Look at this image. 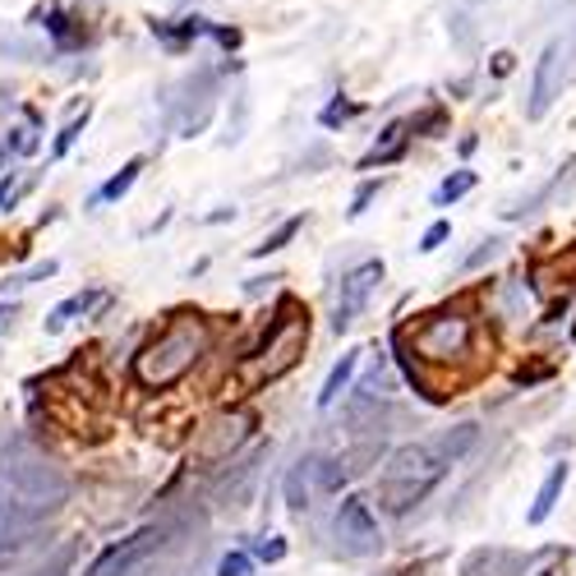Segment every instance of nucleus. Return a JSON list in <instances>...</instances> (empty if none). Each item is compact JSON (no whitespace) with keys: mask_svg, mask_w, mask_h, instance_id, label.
<instances>
[{"mask_svg":"<svg viewBox=\"0 0 576 576\" xmlns=\"http://www.w3.org/2000/svg\"><path fill=\"white\" fill-rule=\"evenodd\" d=\"M333 530H337V544L351 553V559H369V553H379V544H383L379 521H374V512H369L364 499H341Z\"/></svg>","mask_w":576,"mask_h":576,"instance_id":"obj_10","label":"nucleus"},{"mask_svg":"<svg viewBox=\"0 0 576 576\" xmlns=\"http://www.w3.org/2000/svg\"><path fill=\"white\" fill-rule=\"evenodd\" d=\"M387 576H420V567H416V563H406V567H393Z\"/></svg>","mask_w":576,"mask_h":576,"instance_id":"obj_36","label":"nucleus"},{"mask_svg":"<svg viewBox=\"0 0 576 576\" xmlns=\"http://www.w3.org/2000/svg\"><path fill=\"white\" fill-rule=\"evenodd\" d=\"M300 226H304V217H286L281 226H277V231H267L259 244H254V259H267V254H277V250H286V244H291L296 236H300Z\"/></svg>","mask_w":576,"mask_h":576,"instance_id":"obj_21","label":"nucleus"},{"mask_svg":"<svg viewBox=\"0 0 576 576\" xmlns=\"http://www.w3.org/2000/svg\"><path fill=\"white\" fill-rule=\"evenodd\" d=\"M383 281V263L379 259H369L360 267H351V273L341 277V296H337V314H333V333H346L360 314H364V304L369 296H374V286Z\"/></svg>","mask_w":576,"mask_h":576,"instance_id":"obj_11","label":"nucleus"},{"mask_svg":"<svg viewBox=\"0 0 576 576\" xmlns=\"http://www.w3.org/2000/svg\"><path fill=\"white\" fill-rule=\"evenodd\" d=\"M33 535H37V512H28L24 503L0 489V567H10L33 544Z\"/></svg>","mask_w":576,"mask_h":576,"instance_id":"obj_12","label":"nucleus"},{"mask_svg":"<svg viewBox=\"0 0 576 576\" xmlns=\"http://www.w3.org/2000/svg\"><path fill=\"white\" fill-rule=\"evenodd\" d=\"M567 476H572V470H567L563 461H559V466H549V476H544L540 493H535V507H530V526H540V521H549V517H553V507H559L563 489H567Z\"/></svg>","mask_w":576,"mask_h":576,"instance_id":"obj_15","label":"nucleus"},{"mask_svg":"<svg viewBox=\"0 0 576 576\" xmlns=\"http://www.w3.org/2000/svg\"><path fill=\"white\" fill-rule=\"evenodd\" d=\"M410 134H424V139H443L447 134V111L443 107H429L410 120Z\"/></svg>","mask_w":576,"mask_h":576,"instance_id":"obj_23","label":"nucleus"},{"mask_svg":"<svg viewBox=\"0 0 576 576\" xmlns=\"http://www.w3.org/2000/svg\"><path fill=\"white\" fill-rule=\"evenodd\" d=\"M254 559L259 563H281L286 559V540H281V535H267V540L254 544Z\"/></svg>","mask_w":576,"mask_h":576,"instance_id":"obj_28","label":"nucleus"},{"mask_svg":"<svg viewBox=\"0 0 576 576\" xmlns=\"http://www.w3.org/2000/svg\"><path fill=\"white\" fill-rule=\"evenodd\" d=\"M341 480H346L341 461H333V457H304L291 476H286V503H291L296 512H304V507H314L319 493H337Z\"/></svg>","mask_w":576,"mask_h":576,"instance_id":"obj_9","label":"nucleus"},{"mask_svg":"<svg viewBox=\"0 0 576 576\" xmlns=\"http://www.w3.org/2000/svg\"><path fill=\"white\" fill-rule=\"evenodd\" d=\"M84 125H88V107H84V111H79V116L70 120V125H65V130H60V139H56V157H65V153L74 148V139H79V134H84Z\"/></svg>","mask_w":576,"mask_h":576,"instance_id":"obj_25","label":"nucleus"},{"mask_svg":"<svg viewBox=\"0 0 576 576\" xmlns=\"http://www.w3.org/2000/svg\"><path fill=\"white\" fill-rule=\"evenodd\" d=\"M180 88L190 93V97H176L171 107L180 111V130L194 139V134H199L203 125H208V111H213V93H217V74H213V70H194V74L184 79Z\"/></svg>","mask_w":576,"mask_h":576,"instance_id":"obj_13","label":"nucleus"},{"mask_svg":"<svg viewBox=\"0 0 576 576\" xmlns=\"http://www.w3.org/2000/svg\"><path fill=\"white\" fill-rule=\"evenodd\" d=\"M470 341H476V327H470L466 314H429L416 327V351L434 364L470 356Z\"/></svg>","mask_w":576,"mask_h":576,"instance_id":"obj_6","label":"nucleus"},{"mask_svg":"<svg viewBox=\"0 0 576 576\" xmlns=\"http://www.w3.org/2000/svg\"><path fill=\"white\" fill-rule=\"evenodd\" d=\"M47 33L56 37V47H60V51H74V47H84V43H88V28L79 24L74 14H65V10H51V14H47Z\"/></svg>","mask_w":576,"mask_h":576,"instance_id":"obj_18","label":"nucleus"},{"mask_svg":"<svg viewBox=\"0 0 576 576\" xmlns=\"http://www.w3.org/2000/svg\"><path fill=\"white\" fill-rule=\"evenodd\" d=\"M470 443H476V424H457V429H443V434L429 439V443L397 447L374 480L379 507L393 512V517H406L410 507H420L429 493L443 484L447 470L470 452Z\"/></svg>","mask_w":576,"mask_h":576,"instance_id":"obj_1","label":"nucleus"},{"mask_svg":"<svg viewBox=\"0 0 576 576\" xmlns=\"http://www.w3.org/2000/svg\"><path fill=\"white\" fill-rule=\"evenodd\" d=\"M37 148V130L24 125V130H14V153H33Z\"/></svg>","mask_w":576,"mask_h":576,"instance_id":"obj_32","label":"nucleus"},{"mask_svg":"<svg viewBox=\"0 0 576 576\" xmlns=\"http://www.w3.org/2000/svg\"><path fill=\"white\" fill-rule=\"evenodd\" d=\"M139 171H143V157H130L125 167H120L107 184L97 190V203H116V199H125L130 190H134V180H139Z\"/></svg>","mask_w":576,"mask_h":576,"instance_id":"obj_20","label":"nucleus"},{"mask_svg":"<svg viewBox=\"0 0 576 576\" xmlns=\"http://www.w3.org/2000/svg\"><path fill=\"white\" fill-rule=\"evenodd\" d=\"M250 572H254L250 553H226V559L217 563V576H250Z\"/></svg>","mask_w":576,"mask_h":576,"instance_id":"obj_29","label":"nucleus"},{"mask_svg":"<svg viewBox=\"0 0 576 576\" xmlns=\"http://www.w3.org/2000/svg\"><path fill=\"white\" fill-rule=\"evenodd\" d=\"M360 356H364V351H346V356L333 364V374H327L323 393H319V410H327V406H337V401H341V393H346V387H351L356 369H360Z\"/></svg>","mask_w":576,"mask_h":576,"instance_id":"obj_16","label":"nucleus"},{"mask_svg":"<svg viewBox=\"0 0 576 576\" xmlns=\"http://www.w3.org/2000/svg\"><path fill=\"white\" fill-rule=\"evenodd\" d=\"M447 236H452V226H447V221H434V226H429V231L420 236V254H434Z\"/></svg>","mask_w":576,"mask_h":576,"instance_id":"obj_30","label":"nucleus"},{"mask_svg":"<svg viewBox=\"0 0 576 576\" xmlns=\"http://www.w3.org/2000/svg\"><path fill=\"white\" fill-rule=\"evenodd\" d=\"M203 351H208V323H203V314H176L134 356V379L143 387H153V393H167L203 360Z\"/></svg>","mask_w":576,"mask_h":576,"instance_id":"obj_2","label":"nucleus"},{"mask_svg":"<svg viewBox=\"0 0 576 576\" xmlns=\"http://www.w3.org/2000/svg\"><path fill=\"white\" fill-rule=\"evenodd\" d=\"M379 190H383V180H364L360 190H356V199H351V208H346V213H351V217H364V213H369V203L379 199Z\"/></svg>","mask_w":576,"mask_h":576,"instance_id":"obj_26","label":"nucleus"},{"mask_svg":"<svg viewBox=\"0 0 576 576\" xmlns=\"http://www.w3.org/2000/svg\"><path fill=\"white\" fill-rule=\"evenodd\" d=\"M93 304H101V291H79V296H70V300H60L56 310L47 314V333H60L70 319H79V314H88Z\"/></svg>","mask_w":576,"mask_h":576,"instance_id":"obj_19","label":"nucleus"},{"mask_svg":"<svg viewBox=\"0 0 576 576\" xmlns=\"http://www.w3.org/2000/svg\"><path fill=\"white\" fill-rule=\"evenodd\" d=\"M512 60H517L512 51H499V56H493V74H512Z\"/></svg>","mask_w":576,"mask_h":576,"instance_id":"obj_34","label":"nucleus"},{"mask_svg":"<svg viewBox=\"0 0 576 576\" xmlns=\"http://www.w3.org/2000/svg\"><path fill=\"white\" fill-rule=\"evenodd\" d=\"M470 190H476V171H452L443 184H439V194H434V203L439 208H447V203H457V199H466Z\"/></svg>","mask_w":576,"mask_h":576,"instance_id":"obj_22","label":"nucleus"},{"mask_svg":"<svg viewBox=\"0 0 576 576\" xmlns=\"http://www.w3.org/2000/svg\"><path fill=\"white\" fill-rule=\"evenodd\" d=\"M153 33H157L171 51H184V47L194 43V37L213 33V24H208V19H176V24H161V19H153Z\"/></svg>","mask_w":576,"mask_h":576,"instance_id":"obj_17","label":"nucleus"},{"mask_svg":"<svg viewBox=\"0 0 576 576\" xmlns=\"http://www.w3.org/2000/svg\"><path fill=\"white\" fill-rule=\"evenodd\" d=\"M572 56H576V33H563V37H553V43L544 47L540 60H535L530 101H526V116H530V120L549 116V107L563 97L567 79H572Z\"/></svg>","mask_w":576,"mask_h":576,"instance_id":"obj_5","label":"nucleus"},{"mask_svg":"<svg viewBox=\"0 0 576 576\" xmlns=\"http://www.w3.org/2000/svg\"><path fill=\"white\" fill-rule=\"evenodd\" d=\"M254 410H226V416H217L208 429H199V443H194V457L199 466H221V461H231L236 452L254 439Z\"/></svg>","mask_w":576,"mask_h":576,"instance_id":"obj_7","label":"nucleus"},{"mask_svg":"<svg viewBox=\"0 0 576 576\" xmlns=\"http://www.w3.org/2000/svg\"><path fill=\"white\" fill-rule=\"evenodd\" d=\"M406 143H410V125H387L383 134H379V143L364 153V161H360V171H374V167H387V161H397L401 153H406Z\"/></svg>","mask_w":576,"mask_h":576,"instance_id":"obj_14","label":"nucleus"},{"mask_svg":"<svg viewBox=\"0 0 576 576\" xmlns=\"http://www.w3.org/2000/svg\"><path fill=\"white\" fill-rule=\"evenodd\" d=\"M356 116H360V101H341L337 97V101H327L319 120H323L327 130H337V125H346V120H356Z\"/></svg>","mask_w":576,"mask_h":576,"instance_id":"obj_24","label":"nucleus"},{"mask_svg":"<svg viewBox=\"0 0 576 576\" xmlns=\"http://www.w3.org/2000/svg\"><path fill=\"white\" fill-rule=\"evenodd\" d=\"M161 544H167V526H143V530L125 535L120 544L101 549L97 559L88 563V572H84V576H134V572H139L143 563H148Z\"/></svg>","mask_w":576,"mask_h":576,"instance_id":"obj_8","label":"nucleus"},{"mask_svg":"<svg viewBox=\"0 0 576 576\" xmlns=\"http://www.w3.org/2000/svg\"><path fill=\"white\" fill-rule=\"evenodd\" d=\"M499 250H503V240H480V250L466 259V267H480V263H489V259H499Z\"/></svg>","mask_w":576,"mask_h":576,"instance_id":"obj_31","label":"nucleus"},{"mask_svg":"<svg viewBox=\"0 0 576 576\" xmlns=\"http://www.w3.org/2000/svg\"><path fill=\"white\" fill-rule=\"evenodd\" d=\"M213 37H217L221 47H240V33H236V28H217V24H213Z\"/></svg>","mask_w":576,"mask_h":576,"instance_id":"obj_33","label":"nucleus"},{"mask_svg":"<svg viewBox=\"0 0 576 576\" xmlns=\"http://www.w3.org/2000/svg\"><path fill=\"white\" fill-rule=\"evenodd\" d=\"M304 346H310V310H304L300 300H281L277 304V319L267 323L263 341L250 351V360H244V383L259 387V383L281 379L286 369L300 364Z\"/></svg>","mask_w":576,"mask_h":576,"instance_id":"obj_4","label":"nucleus"},{"mask_svg":"<svg viewBox=\"0 0 576 576\" xmlns=\"http://www.w3.org/2000/svg\"><path fill=\"white\" fill-rule=\"evenodd\" d=\"M10 323H14V304H0V333H5Z\"/></svg>","mask_w":576,"mask_h":576,"instance_id":"obj_35","label":"nucleus"},{"mask_svg":"<svg viewBox=\"0 0 576 576\" xmlns=\"http://www.w3.org/2000/svg\"><path fill=\"white\" fill-rule=\"evenodd\" d=\"M0 489L43 517V512H56L70 499V476L37 443L10 439L5 447H0Z\"/></svg>","mask_w":576,"mask_h":576,"instance_id":"obj_3","label":"nucleus"},{"mask_svg":"<svg viewBox=\"0 0 576 576\" xmlns=\"http://www.w3.org/2000/svg\"><path fill=\"white\" fill-rule=\"evenodd\" d=\"M452 37H457V47L470 56L476 51V28H470V19H466V10H457L452 14Z\"/></svg>","mask_w":576,"mask_h":576,"instance_id":"obj_27","label":"nucleus"}]
</instances>
